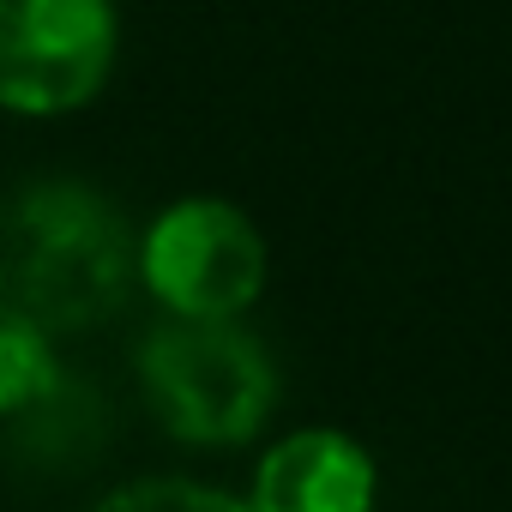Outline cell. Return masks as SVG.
I'll list each match as a JSON object with an SVG mask.
<instances>
[{
  "label": "cell",
  "instance_id": "52a82bcc",
  "mask_svg": "<svg viewBox=\"0 0 512 512\" xmlns=\"http://www.w3.org/2000/svg\"><path fill=\"white\" fill-rule=\"evenodd\" d=\"M91 512H247V500L205 488V482H181V476H151V482H127L115 494H103Z\"/></svg>",
  "mask_w": 512,
  "mask_h": 512
},
{
  "label": "cell",
  "instance_id": "6da1fadb",
  "mask_svg": "<svg viewBox=\"0 0 512 512\" xmlns=\"http://www.w3.org/2000/svg\"><path fill=\"white\" fill-rule=\"evenodd\" d=\"M133 278L121 211L79 181L25 187L0 217V302L43 332L103 326Z\"/></svg>",
  "mask_w": 512,
  "mask_h": 512
},
{
  "label": "cell",
  "instance_id": "277c9868",
  "mask_svg": "<svg viewBox=\"0 0 512 512\" xmlns=\"http://www.w3.org/2000/svg\"><path fill=\"white\" fill-rule=\"evenodd\" d=\"M139 272L175 320H235L266 290V241L229 199H181L145 229Z\"/></svg>",
  "mask_w": 512,
  "mask_h": 512
},
{
  "label": "cell",
  "instance_id": "5b68a950",
  "mask_svg": "<svg viewBox=\"0 0 512 512\" xmlns=\"http://www.w3.org/2000/svg\"><path fill=\"white\" fill-rule=\"evenodd\" d=\"M247 512H374V458L338 428H302L260 458Z\"/></svg>",
  "mask_w": 512,
  "mask_h": 512
},
{
  "label": "cell",
  "instance_id": "7a4b0ae2",
  "mask_svg": "<svg viewBox=\"0 0 512 512\" xmlns=\"http://www.w3.org/2000/svg\"><path fill=\"white\" fill-rule=\"evenodd\" d=\"M139 380L157 422L187 446H241L266 428L278 374L260 338L235 320H169L139 350Z\"/></svg>",
  "mask_w": 512,
  "mask_h": 512
},
{
  "label": "cell",
  "instance_id": "8992f818",
  "mask_svg": "<svg viewBox=\"0 0 512 512\" xmlns=\"http://www.w3.org/2000/svg\"><path fill=\"white\" fill-rule=\"evenodd\" d=\"M61 392V368H55V344L37 320H25L19 308L0 302V416L37 410Z\"/></svg>",
  "mask_w": 512,
  "mask_h": 512
},
{
  "label": "cell",
  "instance_id": "3957f363",
  "mask_svg": "<svg viewBox=\"0 0 512 512\" xmlns=\"http://www.w3.org/2000/svg\"><path fill=\"white\" fill-rule=\"evenodd\" d=\"M115 49V0H0V109H85L115 73Z\"/></svg>",
  "mask_w": 512,
  "mask_h": 512
}]
</instances>
